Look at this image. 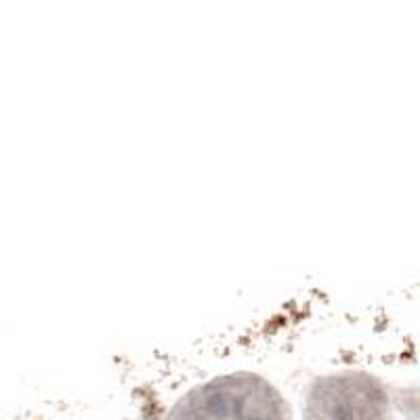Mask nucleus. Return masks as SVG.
<instances>
[{"label": "nucleus", "mask_w": 420, "mask_h": 420, "mask_svg": "<svg viewBox=\"0 0 420 420\" xmlns=\"http://www.w3.org/2000/svg\"><path fill=\"white\" fill-rule=\"evenodd\" d=\"M204 406H206V412L215 418H227L231 412V404L223 391H210L204 399Z\"/></svg>", "instance_id": "1"}, {"label": "nucleus", "mask_w": 420, "mask_h": 420, "mask_svg": "<svg viewBox=\"0 0 420 420\" xmlns=\"http://www.w3.org/2000/svg\"><path fill=\"white\" fill-rule=\"evenodd\" d=\"M332 418L334 420H353V414H351V410H349V406L347 404H334L332 406Z\"/></svg>", "instance_id": "2"}, {"label": "nucleus", "mask_w": 420, "mask_h": 420, "mask_svg": "<svg viewBox=\"0 0 420 420\" xmlns=\"http://www.w3.org/2000/svg\"><path fill=\"white\" fill-rule=\"evenodd\" d=\"M248 420H265V418H259V416H253V418H248Z\"/></svg>", "instance_id": "3"}]
</instances>
